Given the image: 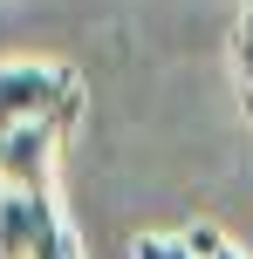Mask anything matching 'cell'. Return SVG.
Here are the masks:
<instances>
[{
  "label": "cell",
  "mask_w": 253,
  "mask_h": 259,
  "mask_svg": "<svg viewBox=\"0 0 253 259\" xmlns=\"http://www.w3.org/2000/svg\"><path fill=\"white\" fill-rule=\"evenodd\" d=\"M0 259H7V252H0Z\"/></svg>",
  "instance_id": "8992f818"
},
{
  "label": "cell",
  "mask_w": 253,
  "mask_h": 259,
  "mask_svg": "<svg viewBox=\"0 0 253 259\" xmlns=\"http://www.w3.org/2000/svg\"><path fill=\"white\" fill-rule=\"evenodd\" d=\"M82 116V75L62 62H0V137L27 123H62Z\"/></svg>",
  "instance_id": "6da1fadb"
},
{
  "label": "cell",
  "mask_w": 253,
  "mask_h": 259,
  "mask_svg": "<svg viewBox=\"0 0 253 259\" xmlns=\"http://www.w3.org/2000/svg\"><path fill=\"white\" fill-rule=\"evenodd\" d=\"M0 252L7 259H82L76 232L48 191H0Z\"/></svg>",
  "instance_id": "7a4b0ae2"
},
{
  "label": "cell",
  "mask_w": 253,
  "mask_h": 259,
  "mask_svg": "<svg viewBox=\"0 0 253 259\" xmlns=\"http://www.w3.org/2000/svg\"><path fill=\"white\" fill-rule=\"evenodd\" d=\"M233 82H240V109L253 123V0H246L240 27H233Z\"/></svg>",
  "instance_id": "277c9868"
},
{
  "label": "cell",
  "mask_w": 253,
  "mask_h": 259,
  "mask_svg": "<svg viewBox=\"0 0 253 259\" xmlns=\"http://www.w3.org/2000/svg\"><path fill=\"white\" fill-rule=\"evenodd\" d=\"M130 259H199V252H192V239H137Z\"/></svg>",
  "instance_id": "5b68a950"
},
{
  "label": "cell",
  "mask_w": 253,
  "mask_h": 259,
  "mask_svg": "<svg viewBox=\"0 0 253 259\" xmlns=\"http://www.w3.org/2000/svg\"><path fill=\"white\" fill-rule=\"evenodd\" d=\"M62 137H68L62 123L7 130V137H0V191H48V170H55Z\"/></svg>",
  "instance_id": "3957f363"
}]
</instances>
